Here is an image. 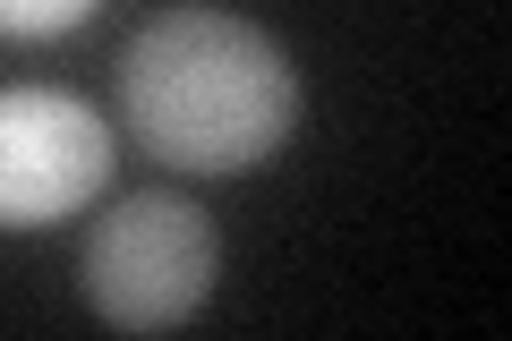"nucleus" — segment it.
I'll list each match as a JSON object with an SVG mask.
<instances>
[{"label":"nucleus","instance_id":"nucleus-1","mask_svg":"<svg viewBox=\"0 0 512 341\" xmlns=\"http://www.w3.org/2000/svg\"><path fill=\"white\" fill-rule=\"evenodd\" d=\"M120 111L171 171H248L282 154L299 120V77L274 35L222 9H163L120 52Z\"/></svg>","mask_w":512,"mask_h":341},{"label":"nucleus","instance_id":"nucleus-2","mask_svg":"<svg viewBox=\"0 0 512 341\" xmlns=\"http://www.w3.org/2000/svg\"><path fill=\"white\" fill-rule=\"evenodd\" d=\"M77 273H86V299L103 324H120V333H171V324H188L205 307V290L222 273L214 214L171 197V188H146V197L111 205L86 231Z\"/></svg>","mask_w":512,"mask_h":341},{"label":"nucleus","instance_id":"nucleus-3","mask_svg":"<svg viewBox=\"0 0 512 341\" xmlns=\"http://www.w3.org/2000/svg\"><path fill=\"white\" fill-rule=\"evenodd\" d=\"M111 180V128L94 103L52 86L0 94V231H43Z\"/></svg>","mask_w":512,"mask_h":341},{"label":"nucleus","instance_id":"nucleus-4","mask_svg":"<svg viewBox=\"0 0 512 341\" xmlns=\"http://www.w3.org/2000/svg\"><path fill=\"white\" fill-rule=\"evenodd\" d=\"M77 18H94V0H0V35H18V43L69 35Z\"/></svg>","mask_w":512,"mask_h":341}]
</instances>
